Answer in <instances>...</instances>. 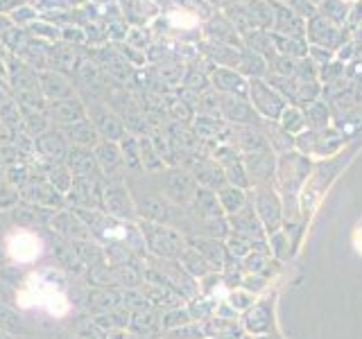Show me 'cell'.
Returning a JSON list of instances; mask_svg holds the SVG:
<instances>
[{
	"instance_id": "1",
	"label": "cell",
	"mask_w": 362,
	"mask_h": 339,
	"mask_svg": "<svg viewBox=\"0 0 362 339\" xmlns=\"http://www.w3.org/2000/svg\"><path fill=\"white\" fill-rule=\"evenodd\" d=\"M139 229H141V235L145 240V249L147 251H152L156 258L175 260V258H181V254L186 251L181 235L173 229H168V226H163V224L143 220V222H139Z\"/></svg>"
},
{
	"instance_id": "2",
	"label": "cell",
	"mask_w": 362,
	"mask_h": 339,
	"mask_svg": "<svg viewBox=\"0 0 362 339\" xmlns=\"http://www.w3.org/2000/svg\"><path fill=\"white\" fill-rule=\"evenodd\" d=\"M9 84L14 90V97L21 107L28 109H45V100L39 88V75L34 68L21 61H11L9 68Z\"/></svg>"
},
{
	"instance_id": "3",
	"label": "cell",
	"mask_w": 362,
	"mask_h": 339,
	"mask_svg": "<svg viewBox=\"0 0 362 339\" xmlns=\"http://www.w3.org/2000/svg\"><path fill=\"white\" fill-rule=\"evenodd\" d=\"M100 210L107 213L109 218H116L122 222H132L139 218L136 213V201L132 197L129 188L116 179H105L100 190Z\"/></svg>"
},
{
	"instance_id": "4",
	"label": "cell",
	"mask_w": 362,
	"mask_h": 339,
	"mask_svg": "<svg viewBox=\"0 0 362 339\" xmlns=\"http://www.w3.org/2000/svg\"><path fill=\"white\" fill-rule=\"evenodd\" d=\"M45 231H50L52 235L62 237V240L68 242H82V240H90V231L88 226L84 224V220L73 208H59L50 215L48 226Z\"/></svg>"
},
{
	"instance_id": "5",
	"label": "cell",
	"mask_w": 362,
	"mask_h": 339,
	"mask_svg": "<svg viewBox=\"0 0 362 339\" xmlns=\"http://www.w3.org/2000/svg\"><path fill=\"white\" fill-rule=\"evenodd\" d=\"M18 195H21V201H25L30 206H37V208H45V210H59L66 206V197L41 177L32 179L30 184L23 186L18 190Z\"/></svg>"
},
{
	"instance_id": "6",
	"label": "cell",
	"mask_w": 362,
	"mask_h": 339,
	"mask_svg": "<svg viewBox=\"0 0 362 339\" xmlns=\"http://www.w3.org/2000/svg\"><path fill=\"white\" fill-rule=\"evenodd\" d=\"M88 118L95 124L102 141L118 143V141H122V136L127 133V127H124L122 118L113 109H109V105H105V102H95V105L88 109Z\"/></svg>"
},
{
	"instance_id": "7",
	"label": "cell",
	"mask_w": 362,
	"mask_h": 339,
	"mask_svg": "<svg viewBox=\"0 0 362 339\" xmlns=\"http://www.w3.org/2000/svg\"><path fill=\"white\" fill-rule=\"evenodd\" d=\"M66 167L71 170L73 179H90V181H105V174L95 161V154L93 150H86V147H77L71 145L66 152L64 158Z\"/></svg>"
},
{
	"instance_id": "8",
	"label": "cell",
	"mask_w": 362,
	"mask_h": 339,
	"mask_svg": "<svg viewBox=\"0 0 362 339\" xmlns=\"http://www.w3.org/2000/svg\"><path fill=\"white\" fill-rule=\"evenodd\" d=\"M45 113H48L50 122L54 124L57 129L68 127V124L88 118V109L84 105V100H79L77 95L48 102V105H45Z\"/></svg>"
},
{
	"instance_id": "9",
	"label": "cell",
	"mask_w": 362,
	"mask_h": 339,
	"mask_svg": "<svg viewBox=\"0 0 362 339\" xmlns=\"http://www.w3.org/2000/svg\"><path fill=\"white\" fill-rule=\"evenodd\" d=\"M105 181L90 179H73L71 190L66 192L68 208H84V210H100V190Z\"/></svg>"
},
{
	"instance_id": "10",
	"label": "cell",
	"mask_w": 362,
	"mask_h": 339,
	"mask_svg": "<svg viewBox=\"0 0 362 339\" xmlns=\"http://www.w3.org/2000/svg\"><path fill=\"white\" fill-rule=\"evenodd\" d=\"M5 249H7V254L18 260V263H32V260H37L41 256V240H39V235L30 231V229H16L14 235H9L7 237V242H5Z\"/></svg>"
},
{
	"instance_id": "11",
	"label": "cell",
	"mask_w": 362,
	"mask_h": 339,
	"mask_svg": "<svg viewBox=\"0 0 362 339\" xmlns=\"http://www.w3.org/2000/svg\"><path fill=\"white\" fill-rule=\"evenodd\" d=\"M82 303L86 312H90V316H95L102 312L122 308V292L116 287H88L84 292Z\"/></svg>"
},
{
	"instance_id": "12",
	"label": "cell",
	"mask_w": 362,
	"mask_h": 339,
	"mask_svg": "<svg viewBox=\"0 0 362 339\" xmlns=\"http://www.w3.org/2000/svg\"><path fill=\"white\" fill-rule=\"evenodd\" d=\"M34 147H37V156L43 158V161L59 163L66 158V152H68V147H71V145H68L62 129L52 127L45 133H41L39 138H34Z\"/></svg>"
},
{
	"instance_id": "13",
	"label": "cell",
	"mask_w": 362,
	"mask_h": 339,
	"mask_svg": "<svg viewBox=\"0 0 362 339\" xmlns=\"http://www.w3.org/2000/svg\"><path fill=\"white\" fill-rule=\"evenodd\" d=\"M39 88L43 100L54 102V100H64V97H73L75 88L68 82V77H64L57 71H39Z\"/></svg>"
},
{
	"instance_id": "14",
	"label": "cell",
	"mask_w": 362,
	"mask_h": 339,
	"mask_svg": "<svg viewBox=\"0 0 362 339\" xmlns=\"http://www.w3.org/2000/svg\"><path fill=\"white\" fill-rule=\"evenodd\" d=\"M52 237H54L52 254H54L57 265L64 267L68 274H86V265H84L82 256H79V251L75 249V244L68 240H62V237H57V235H52Z\"/></svg>"
},
{
	"instance_id": "15",
	"label": "cell",
	"mask_w": 362,
	"mask_h": 339,
	"mask_svg": "<svg viewBox=\"0 0 362 339\" xmlns=\"http://www.w3.org/2000/svg\"><path fill=\"white\" fill-rule=\"evenodd\" d=\"M141 292H143V297L147 299V303L156 305V308L175 310L181 305V294L175 292L170 285H165V282H147V280H143Z\"/></svg>"
},
{
	"instance_id": "16",
	"label": "cell",
	"mask_w": 362,
	"mask_h": 339,
	"mask_svg": "<svg viewBox=\"0 0 362 339\" xmlns=\"http://www.w3.org/2000/svg\"><path fill=\"white\" fill-rule=\"evenodd\" d=\"M62 133L66 136L68 145H77V147H86V150H93V147L102 141V136L98 133L95 124L90 122V118H84L79 122L62 127Z\"/></svg>"
},
{
	"instance_id": "17",
	"label": "cell",
	"mask_w": 362,
	"mask_h": 339,
	"mask_svg": "<svg viewBox=\"0 0 362 339\" xmlns=\"http://www.w3.org/2000/svg\"><path fill=\"white\" fill-rule=\"evenodd\" d=\"M54 210H45V208H37V206H30L25 201H18L14 208L9 210L11 220L14 224H18V229H30L34 231L37 226H48V220Z\"/></svg>"
},
{
	"instance_id": "18",
	"label": "cell",
	"mask_w": 362,
	"mask_h": 339,
	"mask_svg": "<svg viewBox=\"0 0 362 339\" xmlns=\"http://www.w3.org/2000/svg\"><path fill=\"white\" fill-rule=\"evenodd\" d=\"M93 154H95V161L102 170V174H105V179H111L124 165L122 154H120V145L113 141H100L93 147Z\"/></svg>"
},
{
	"instance_id": "19",
	"label": "cell",
	"mask_w": 362,
	"mask_h": 339,
	"mask_svg": "<svg viewBox=\"0 0 362 339\" xmlns=\"http://www.w3.org/2000/svg\"><path fill=\"white\" fill-rule=\"evenodd\" d=\"M75 73H77L79 82L86 86V90H88L90 95H100V93H105V90H107V86H105V73H102V68L98 64L79 61Z\"/></svg>"
},
{
	"instance_id": "20",
	"label": "cell",
	"mask_w": 362,
	"mask_h": 339,
	"mask_svg": "<svg viewBox=\"0 0 362 339\" xmlns=\"http://www.w3.org/2000/svg\"><path fill=\"white\" fill-rule=\"evenodd\" d=\"M23 111V131L30 133L32 138H39L41 133H45L50 127V118L48 113H45V109H28V107H21Z\"/></svg>"
},
{
	"instance_id": "21",
	"label": "cell",
	"mask_w": 362,
	"mask_h": 339,
	"mask_svg": "<svg viewBox=\"0 0 362 339\" xmlns=\"http://www.w3.org/2000/svg\"><path fill=\"white\" fill-rule=\"evenodd\" d=\"M158 326H161V316H158L152 308H145V310L132 312L127 331H132L136 335H152Z\"/></svg>"
},
{
	"instance_id": "22",
	"label": "cell",
	"mask_w": 362,
	"mask_h": 339,
	"mask_svg": "<svg viewBox=\"0 0 362 339\" xmlns=\"http://www.w3.org/2000/svg\"><path fill=\"white\" fill-rule=\"evenodd\" d=\"M129 316L132 312L124 310V308H116V310H109V312H102L90 316L102 331H127L129 328Z\"/></svg>"
},
{
	"instance_id": "23",
	"label": "cell",
	"mask_w": 362,
	"mask_h": 339,
	"mask_svg": "<svg viewBox=\"0 0 362 339\" xmlns=\"http://www.w3.org/2000/svg\"><path fill=\"white\" fill-rule=\"evenodd\" d=\"M165 192H168V197L184 203L192 197V181L181 172H170L165 179Z\"/></svg>"
},
{
	"instance_id": "24",
	"label": "cell",
	"mask_w": 362,
	"mask_h": 339,
	"mask_svg": "<svg viewBox=\"0 0 362 339\" xmlns=\"http://www.w3.org/2000/svg\"><path fill=\"white\" fill-rule=\"evenodd\" d=\"M0 127L7 131H23V111L16 100H5L0 105Z\"/></svg>"
},
{
	"instance_id": "25",
	"label": "cell",
	"mask_w": 362,
	"mask_h": 339,
	"mask_svg": "<svg viewBox=\"0 0 362 339\" xmlns=\"http://www.w3.org/2000/svg\"><path fill=\"white\" fill-rule=\"evenodd\" d=\"M0 331L9 335H25V323H23L21 314L11 305L0 303Z\"/></svg>"
},
{
	"instance_id": "26",
	"label": "cell",
	"mask_w": 362,
	"mask_h": 339,
	"mask_svg": "<svg viewBox=\"0 0 362 339\" xmlns=\"http://www.w3.org/2000/svg\"><path fill=\"white\" fill-rule=\"evenodd\" d=\"M120 145V154H122V163L127 167H136L141 163V141H136L132 133H124Z\"/></svg>"
},
{
	"instance_id": "27",
	"label": "cell",
	"mask_w": 362,
	"mask_h": 339,
	"mask_svg": "<svg viewBox=\"0 0 362 339\" xmlns=\"http://www.w3.org/2000/svg\"><path fill=\"white\" fill-rule=\"evenodd\" d=\"M18 201H21L18 190L5 177H0V210H11Z\"/></svg>"
},
{
	"instance_id": "28",
	"label": "cell",
	"mask_w": 362,
	"mask_h": 339,
	"mask_svg": "<svg viewBox=\"0 0 362 339\" xmlns=\"http://www.w3.org/2000/svg\"><path fill=\"white\" fill-rule=\"evenodd\" d=\"M161 326L163 328H181V326H188V314L184 310H165L161 314Z\"/></svg>"
},
{
	"instance_id": "29",
	"label": "cell",
	"mask_w": 362,
	"mask_h": 339,
	"mask_svg": "<svg viewBox=\"0 0 362 339\" xmlns=\"http://www.w3.org/2000/svg\"><path fill=\"white\" fill-rule=\"evenodd\" d=\"M105 333L107 331H102V328L93 319H88V321H84L82 326H79L77 339H105Z\"/></svg>"
},
{
	"instance_id": "30",
	"label": "cell",
	"mask_w": 362,
	"mask_h": 339,
	"mask_svg": "<svg viewBox=\"0 0 362 339\" xmlns=\"http://www.w3.org/2000/svg\"><path fill=\"white\" fill-rule=\"evenodd\" d=\"M16 301H18V287L7 280H0V303L16 308Z\"/></svg>"
},
{
	"instance_id": "31",
	"label": "cell",
	"mask_w": 362,
	"mask_h": 339,
	"mask_svg": "<svg viewBox=\"0 0 362 339\" xmlns=\"http://www.w3.org/2000/svg\"><path fill=\"white\" fill-rule=\"evenodd\" d=\"M351 244H354L356 254H358V256H362V220L356 224L354 233H351Z\"/></svg>"
},
{
	"instance_id": "32",
	"label": "cell",
	"mask_w": 362,
	"mask_h": 339,
	"mask_svg": "<svg viewBox=\"0 0 362 339\" xmlns=\"http://www.w3.org/2000/svg\"><path fill=\"white\" fill-rule=\"evenodd\" d=\"M105 339H129V333L127 331H107Z\"/></svg>"
},
{
	"instance_id": "33",
	"label": "cell",
	"mask_w": 362,
	"mask_h": 339,
	"mask_svg": "<svg viewBox=\"0 0 362 339\" xmlns=\"http://www.w3.org/2000/svg\"><path fill=\"white\" fill-rule=\"evenodd\" d=\"M0 339H14V335H9V333H3V331H0Z\"/></svg>"
},
{
	"instance_id": "34",
	"label": "cell",
	"mask_w": 362,
	"mask_h": 339,
	"mask_svg": "<svg viewBox=\"0 0 362 339\" xmlns=\"http://www.w3.org/2000/svg\"><path fill=\"white\" fill-rule=\"evenodd\" d=\"M5 100H7V97H5L3 93H0V105H3V102H5Z\"/></svg>"
},
{
	"instance_id": "35",
	"label": "cell",
	"mask_w": 362,
	"mask_h": 339,
	"mask_svg": "<svg viewBox=\"0 0 362 339\" xmlns=\"http://www.w3.org/2000/svg\"><path fill=\"white\" fill-rule=\"evenodd\" d=\"M75 339H77V337H75Z\"/></svg>"
}]
</instances>
